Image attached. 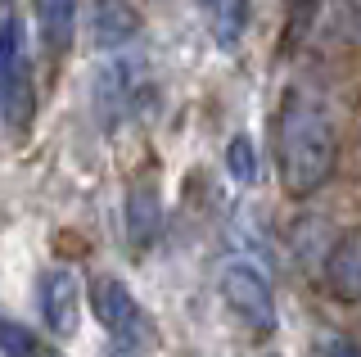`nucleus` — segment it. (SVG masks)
Wrapping results in <instances>:
<instances>
[{
    "mask_svg": "<svg viewBox=\"0 0 361 357\" xmlns=\"http://www.w3.org/2000/svg\"><path fill=\"white\" fill-rule=\"evenodd\" d=\"M325 285L338 298H361V231H348L325 253Z\"/></svg>",
    "mask_w": 361,
    "mask_h": 357,
    "instance_id": "nucleus-8",
    "label": "nucleus"
},
{
    "mask_svg": "<svg viewBox=\"0 0 361 357\" xmlns=\"http://www.w3.org/2000/svg\"><path fill=\"white\" fill-rule=\"evenodd\" d=\"M32 9H37V28H41L45 50L63 54L77 32V0H32Z\"/></svg>",
    "mask_w": 361,
    "mask_h": 357,
    "instance_id": "nucleus-9",
    "label": "nucleus"
},
{
    "mask_svg": "<svg viewBox=\"0 0 361 357\" xmlns=\"http://www.w3.org/2000/svg\"><path fill=\"white\" fill-rule=\"evenodd\" d=\"M212 14H217V41L221 46H235L240 32L248 28V5L244 0H212Z\"/></svg>",
    "mask_w": 361,
    "mask_h": 357,
    "instance_id": "nucleus-11",
    "label": "nucleus"
},
{
    "mask_svg": "<svg viewBox=\"0 0 361 357\" xmlns=\"http://www.w3.org/2000/svg\"><path fill=\"white\" fill-rule=\"evenodd\" d=\"M208 5H212V0H208Z\"/></svg>",
    "mask_w": 361,
    "mask_h": 357,
    "instance_id": "nucleus-15",
    "label": "nucleus"
},
{
    "mask_svg": "<svg viewBox=\"0 0 361 357\" xmlns=\"http://www.w3.org/2000/svg\"><path fill=\"white\" fill-rule=\"evenodd\" d=\"M90 308H95V317H99V326L109 330V339L118 344V349H145L149 344V317H145V308L135 303V294L127 285L118 281V276H95L90 281Z\"/></svg>",
    "mask_w": 361,
    "mask_h": 357,
    "instance_id": "nucleus-3",
    "label": "nucleus"
},
{
    "mask_svg": "<svg viewBox=\"0 0 361 357\" xmlns=\"http://www.w3.org/2000/svg\"><path fill=\"white\" fill-rule=\"evenodd\" d=\"M37 95H32V59L18 18L0 23V118L9 131H27Z\"/></svg>",
    "mask_w": 361,
    "mask_h": 357,
    "instance_id": "nucleus-2",
    "label": "nucleus"
},
{
    "mask_svg": "<svg viewBox=\"0 0 361 357\" xmlns=\"http://www.w3.org/2000/svg\"><path fill=\"white\" fill-rule=\"evenodd\" d=\"M77 317H82V285L68 267H50L41 276V321L50 326V334H68L77 330Z\"/></svg>",
    "mask_w": 361,
    "mask_h": 357,
    "instance_id": "nucleus-5",
    "label": "nucleus"
},
{
    "mask_svg": "<svg viewBox=\"0 0 361 357\" xmlns=\"http://www.w3.org/2000/svg\"><path fill=\"white\" fill-rule=\"evenodd\" d=\"M276 163H280V181L289 195H316L325 181L334 176L338 163V136L325 99L307 91V86H293L280 104L276 118Z\"/></svg>",
    "mask_w": 361,
    "mask_h": 357,
    "instance_id": "nucleus-1",
    "label": "nucleus"
},
{
    "mask_svg": "<svg viewBox=\"0 0 361 357\" xmlns=\"http://www.w3.org/2000/svg\"><path fill=\"white\" fill-rule=\"evenodd\" d=\"M27 357H59V353H50L45 344H32V349H27Z\"/></svg>",
    "mask_w": 361,
    "mask_h": 357,
    "instance_id": "nucleus-14",
    "label": "nucleus"
},
{
    "mask_svg": "<svg viewBox=\"0 0 361 357\" xmlns=\"http://www.w3.org/2000/svg\"><path fill=\"white\" fill-rule=\"evenodd\" d=\"M127 236L135 249H149L158 236V195L154 190H131L127 199Z\"/></svg>",
    "mask_w": 361,
    "mask_h": 357,
    "instance_id": "nucleus-10",
    "label": "nucleus"
},
{
    "mask_svg": "<svg viewBox=\"0 0 361 357\" xmlns=\"http://www.w3.org/2000/svg\"><path fill=\"white\" fill-rule=\"evenodd\" d=\"M140 32V9L131 0H95L90 9V37L99 50H118Z\"/></svg>",
    "mask_w": 361,
    "mask_h": 357,
    "instance_id": "nucleus-6",
    "label": "nucleus"
},
{
    "mask_svg": "<svg viewBox=\"0 0 361 357\" xmlns=\"http://www.w3.org/2000/svg\"><path fill=\"white\" fill-rule=\"evenodd\" d=\"M226 167H231L235 181L253 186L257 181V150H253V140H248V136H235L231 145H226Z\"/></svg>",
    "mask_w": 361,
    "mask_h": 357,
    "instance_id": "nucleus-12",
    "label": "nucleus"
},
{
    "mask_svg": "<svg viewBox=\"0 0 361 357\" xmlns=\"http://www.w3.org/2000/svg\"><path fill=\"white\" fill-rule=\"evenodd\" d=\"M135 95H140V63L131 59H113L99 68L95 77V104L104 109V114H127V109L135 104Z\"/></svg>",
    "mask_w": 361,
    "mask_h": 357,
    "instance_id": "nucleus-7",
    "label": "nucleus"
},
{
    "mask_svg": "<svg viewBox=\"0 0 361 357\" xmlns=\"http://www.w3.org/2000/svg\"><path fill=\"white\" fill-rule=\"evenodd\" d=\"M325 357H361V344H353V339H330V344H325Z\"/></svg>",
    "mask_w": 361,
    "mask_h": 357,
    "instance_id": "nucleus-13",
    "label": "nucleus"
},
{
    "mask_svg": "<svg viewBox=\"0 0 361 357\" xmlns=\"http://www.w3.org/2000/svg\"><path fill=\"white\" fill-rule=\"evenodd\" d=\"M221 298L253 334H271V330H276V298H271L267 276L257 272L253 262H226Z\"/></svg>",
    "mask_w": 361,
    "mask_h": 357,
    "instance_id": "nucleus-4",
    "label": "nucleus"
}]
</instances>
